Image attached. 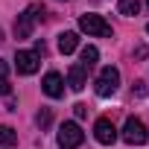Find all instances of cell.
I'll use <instances>...</instances> for the list:
<instances>
[{
	"label": "cell",
	"mask_w": 149,
	"mask_h": 149,
	"mask_svg": "<svg viewBox=\"0 0 149 149\" xmlns=\"http://www.w3.org/2000/svg\"><path fill=\"white\" fill-rule=\"evenodd\" d=\"M38 21H44V6H41V3H32L29 9H24V12L18 15V21H15V35H18V38H29Z\"/></svg>",
	"instance_id": "obj_1"
},
{
	"label": "cell",
	"mask_w": 149,
	"mask_h": 149,
	"mask_svg": "<svg viewBox=\"0 0 149 149\" xmlns=\"http://www.w3.org/2000/svg\"><path fill=\"white\" fill-rule=\"evenodd\" d=\"M79 29L88 32V35H97V38H111V24L102 15H82L79 18Z\"/></svg>",
	"instance_id": "obj_2"
},
{
	"label": "cell",
	"mask_w": 149,
	"mask_h": 149,
	"mask_svg": "<svg viewBox=\"0 0 149 149\" xmlns=\"http://www.w3.org/2000/svg\"><path fill=\"white\" fill-rule=\"evenodd\" d=\"M82 140H85V134H82L79 123H73V120L61 123V129H58V146L61 149H79Z\"/></svg>",
	"instance_id": "obj_3"
},
{
	"label": "cell",
	"mask_w": 149,
	"mask_h": 149,
	"mask_svg": "<svg viewBox=\"0 0 149 149\" xmlns=\"http://www.w3.org/2000/svg\"><path fill=\"white\" fill-rule=\"evenodd\" d=\"M117 85H120V70L108 64V67L100 70V76H97V85H94V88H97L100 97H111V94L117 91Z\"/></svg>",
	"instance_id": "obj_4"
},
{
	"label": "cell",
	"mask_w": 149,
	"mask_h": 149,
	"mask_svg": "<svg viewBox=\"0 0 149 149\" xmlns=\"http://www.w3.org/2000/svg\"><path fill=\"white\" fill-rule=\"evenodd\" d=\"M123 140L132 143V146H143V143L149 140V132H146V126H143L137 117H129L126 126H123Z\"/></svg>",
	"instance_id": "obj_5"
},
{
	"label": "cell",
	"mask_w": 149,
	"mask_h": 149,
	"mask_svg": "<svg viewBox=\"0 0 149 149\" xmlns=\"http://www.w3.org/2000/svg\"><path fill=\"white\" fill-rule=\"evenodd\" d=\"M38 53L35 50H18V56H15V67H18V73H24V76H32V73L38 70Z\"/></svg>",
	"instance_id": "obj_6"
},
{
	"label": "cell",
	"mask_w": 149,
	"mask_h": 149,
	"mask_svg": "<svg viewBox=\"0 0 149 149\" xmlns=\"http://www.w3.org/2000/svg\"><path fill=\"white\" fill-rule=\"evenodd\" d=\"M94 137H97L102 146H111V143L117 140V129H114V123H111L108 117H100V120L94 123Z\"/></svg>",
	"instance_id": "obj_7"
},
{
	"label": "cell",
	"mask_w": 149,
	"mask_h": 149,
	"mask_svg": "<svg viewBox=\"0 0 149 149\" xmlns=\"http://www.w3.org/2000/svg\"><path fill=\"white\" fill-rule=\"evenodd\" d=\"M41 88H44V94H47V97H53V100H58V97L64 94V79L58 76L56 70H50L47 76H44V82H41Z\"/></svg>",
	"instance_id": "obj_8"
},
{
	"label": "cell",
	"mask_w": 149,
	"mask_h": 149,
	"mask_svg": "<svg viewBox=\"0 0 149 149\" xmlns=\"http://www.w3.org/2000/svg\"><path fill=\"white\" fill-rule=\"evenodd\" d=\"M67 85H70L73 91H82V88L88 85V70L79 67V64H73V67L67 70Z\"/></svg>",
	"instance_id": "obj_9"
},
{
	"label": "cell",
	"mask_w": 149,
	"mask_h": 149,
	"mask_svg": "<svg viewBox=\"0 0 149 149\" xmlns=\"http://www.w3.org/2000/svg\"><path fill=\"white\" fill-rule=\"evenodd\" d=\"M76 47H79V35H76V32H61V35H58V50H61L64 56L73 53Z\"/></svg>",
	"instance_id": "obj_10"
},
{
	"label": "cell",
	"mask_w": 149,
	"mask_h": 149,
	"mask_svg": "<svg viewBox=\"0 0 149 149\" xmlns=\"http://www.w3.org/2000/svg\"><path fill=\"white\" fill-rule=\"evenodd\" d=\"M97 58H100V50H97V47H85V50H82V56H79V67L91 70V67L97 64Z\"/></svg>",
	"instance_id": "obj_11"
},
{
	"label": "cell",
	"mask_w": 149,
	"mask_h": 149,
	"mask_svg": "<svg viewBox=\"0 0 149 149\" xmlns=\"http://www.w3.org/2000/svg\"><path fill=\"white\" fill-rule=\"evenodd\" d=\"M117 9H120V15L134 18V15L140 12V0H120V3H117Z\"/></svg>",
	"instance_id": "obj_12"
},
{
	"label": "cell",
	"mask_w": 149,
	"mask_h": 149,
	"mask_svg": "<svg viewBox=\"0 0 149 149\" xmlns=\"http://www.w3.org/2000/svg\"><path fill=\"white\" fill-rule=\"evenodd\" d=\"M0 94L3 97H9L12 94V85H9V64L0 58Z\"/></svg>",
	"instance_id": "obj_13"
},
{
	"label": "cell",
	"mask_w": 149,
	"mask_h": 149,
	"mask_svg": "<svg viewBox=\"0 0 149 149\" xmlns=\"http://www.w3.org/2000/svg\"><path fill=\"white\" fill-rule=\"evenodd\" d=\"M18 143V134H15V129H9V126H0V146H15Z\"/></svg>",
	"instance_id": "obj_14"
},
{
	"label": "cell",
	"mask_w": 149,
	"mask_h": 149,
	"mask_svg": "<svg viewBox=\"0 0 149 149\" xmlns=\"http://www.w3.org/2000/svg\"><path fill=\"white\" fill-rule=\"evenodd\" d=\"M35 123H38L41 129H47V126L53 123V111H50V108H41V111H38V117H35Z\"/></svg>",
	"instance_id": "obj_15"
},
{
	"label": "cell",
	"mask_w": 149,
	"mask_h": 149,
	"mask_svg": "<svg viewBox=\"0 0 149 149\" xmlns=\"http://www.w3.org/2000/svg\"><path fill=\"white\" fill-rule=\"evenodd\" d=\"M73 111H76V117H85V114H88V105L79 102V105H73Z\"/></svg>",
	"instance_id": "obj_16"
},
{
	"label": "cell",
	"mask_w": 149,
	"mask_h": 149,
	"mask_svg": "<svg viewBox=\"0 0 149 149\" xmlns=\"http://www.w3.org/2000/svg\"><path fill=\"white\" fill-rule=\"evenodd\" d=\"M0 44H3V29H0Z\"/></svg>",
	"instance_id": "obj_17"
},
{
	"label": "cell",
	"mask_w": 149,
	"mask_h": 149,
	"mask_svg": "<svg viewBox=\"0 0 149 149\" xmlns=\"http://www.w3.org/2000/svg\"><path fill=\"white\" fill-rule=\"evenodd\" d=\"M146 9H149V0H146Z\"/></svg>",
	"instance_id": "obj_18"
},
{
	"label": "cell",
	"mask_w": 149,
	"mask_h": 149,
	"mask_svg": "<svg viewBox=\"0 0 149 149\" xmlns=\"http://www.w3.org/2000/svg\"><path fill=\"white\" fill-rule=\"evenodd\" d=\"M146 32H149V24H146Z\"/></svg>",
	"instance_id": "obj_19"
}]
</instances>
